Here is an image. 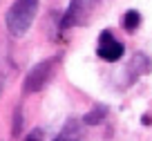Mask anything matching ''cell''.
<instances>
[{"instance_id":"6da1fadb","label":"cell","mask_w":152,"mask_h":141,"mask_svg":"<svg viewBox=\"0 0 152 141\" xmlns=\"http://www.w3.org/2000/svg\"><path fill=\"white\" fill-rule=\"evenodd\" d=\"M36 11H38V0H16L5 16V25L11 36L16 38L25 36V32L31 27L34 18H36Z\"/></svg>"},{"instance_id":"7a4b0ae2","label":"cell","mask_w":152,"mask_h":141,"mask_svg":"<svg viewBox=\"0 0 152 141\" xmlns=\"http://www.w3.org/2000/svg\"><path fill=\"white\" fill-rule=\"evenodd\" d=\"M101 0H72L67 11L61 18V32H67L72 27H78V25H87L94 14V9L99 7Z\"/></svg>"},{"instance_id":"3957f363","label":"cell","mask_w":152,"mask_h":141,"mask_svg":"<svg viewBox=\"0 0 152 141\" xmlns=\"http://www.w3.org/2000/svg\"><path fill=\"white\" fill-rule=\"evenodd\" d=\"M56 65H58V58H47V61H40L29 70V74L25 76V83H23V92L25 94H31V92H40L49 81L54 79L56 74Z\"/></svg>"},{"instance_id":"277c9868","label":"cell","mask_w":152,"mask_h":141,"mask_svg":"<svg viewBox=\"0 0 152 141\" xmlns=\"http://www.w3.org/2000/svg\"><path fill=\"white\" fill-rule=\"evenodd\" d=\"M96 54H99V58H103V61H107V63H116L119 58H123L125 47H123V43H121V40L114 38V34L110 32V29H103L101 36H99Z\"/></svg>"},{"instance_id":"5b68a950","label":"cell","mask_w":152,"mask_h":141,"mask_svg":"<svg viewBox=\"0 0 152 141\" xmlns=\"http://www.w3.org/2000/svg\"><path fill=\"white\" fill-rule=\"evenodd\" d=\"M54 141H83V123L76 119H69L65 128L54 137Z\"/></svg>"},{"instance_id":"8992f818","label":"cell","mask_w":152,"mask_h":141,"mask_svg":"<svg viewBox=\"0 0 152 141\" xmlns=\"http://www.w3.org/2000/svg\"><path fill=\"white\" fill-rule=\"evenodd\" d=\"M107 117V105H94L85 117L81 119V123H87V126H99L103 119Z\"/></svg>"},{"instance_id":"52a82bcc","label":"cell","mask_w":152,"mask_h":141,"mask_svg":"<svg viewBox=\"0 0 152 141\" xmlns=\"http://www.w3.org/2000/svg\"><path fill=\"white\" fill-rule=\"evenodd\" d=\"M139 25H141V14H139L137 9L125 11V16H123V27L128 29V32H134Z\"/></svg>"},{"instance_id":"ba28073f","label":"cell","mask_w":152,"mask_h":141,"mask_svg":"<svg viewBox=\"0 0 152 141\" xmlns=\"http://www.w3.org/2000/svg\"><path fill=\"white\" fill-rule=\"evenodd\" d=\"M20 130H23V108L18 105V108H16V112H14V128H11V134L18 137Z\"/></svg>"},{"instance_id":"9c48e42d","label":"cell","mask_w":152,"mask_h":141,"mask_svg":"<svg viewBox=\"0 0 152 141\" xmlns=\"http://www.w3.org/2000/svg\"><path fill=\"white\" fill-rule=\"evenodd\" d=\"M25 141H43V132H40V130H31Z\"/></svg>"},{"instance_id":"30bf717a","label":"cell","mask_w":152,"mask_h":141,"mask_svg":"<svg viewBox=\"0 0 152 141\" xmlns=\"http://www.w3.org/2000/svg\"><path fill=\"white\" fill-rule=\"evenodd\" d=\"M141 121H143V126H150V117H148V114H143Z\"/></svg>"}]
</instances>
